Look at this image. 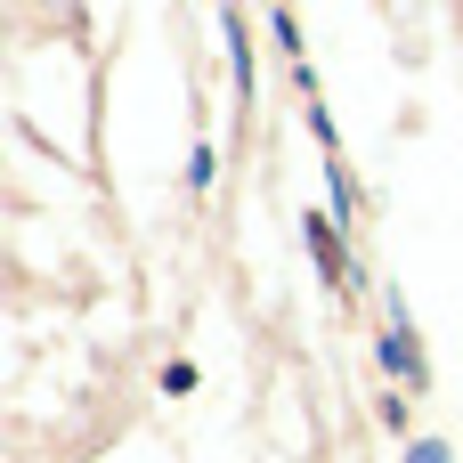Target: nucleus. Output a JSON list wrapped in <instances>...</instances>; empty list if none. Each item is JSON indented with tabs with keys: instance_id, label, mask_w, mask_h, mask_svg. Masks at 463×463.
<instances>
[{
	"instance_id": "obj_1",
	"label": "nucleus",
	"mask_w": 463,
	"mask_h": 463,
	"mask_svg": "<svg viewBox=\"0 0 463 463\" xmlns=\"http://www.w3.org/2000/svg\"><path fill=\"white\" fill-rule=\"evenodd\" d=\"M383 366H391V383H423V350H415V326H407V301L391 293V309H383Z\"/></svg>"
},
{
	"instance_id": "obj_2",
	"label": "nucleus",
	"mask_w": 463,
	"mask_h": 463,
	"mask_svg": "<svg viewBox=\"0 0 463 463\" xmlns=\"http://www.w3.org/2000/svg\"><path fill=\"white\" fill-rule=\"evenodd\" d=\"M301 236H309V252H317L326 285H350V252H342V228H334L326 212H309V220H301Z\"/></svg>"
},
{
	"instance_id": "obj_3",
	"label": "nucleus",
	"mask_w": 463,
	"mask_h": 463,
	"mask_svg": "<svg viewBox=\"0 0 463 463\" xmlns=\"http://www.w3.org/2000/svg\"><path fill=\"white\" fill-rule=\"evenodd\" d=\"M228 57H236V90L252 98V33H244V16L228 8Z\"/></svg>"
},
{
	"instance_id": "obj_4",
	"label": "nucleus",
	"mask_w": 463,
	"mask_h": 463,
	"mask_svg": "<svg viewBox=\"0 0 463 463\" xmlns=\"http://www.w3.org/2000/svg\"><path fill=\"white\" fill-rule=\"evenodd\" d=\"M163 391H171V399H179V391H195V366H187V358H171V366H163Z\"/></svg>"
},
{
	"instance_id": "obj_5",
	"label": "nucleus",
	"mask_w": 463,
	"mask_h": 463,
	"mask_svg": "<svg viewBox=\"0 0 463 463\" xmlns=\"http://www.w3.org/2000/svg\"><path fill=\"white\" fill-rule=\"evenodd\" d=\"M407 463H448V448H439V439H415V448H407Z\"/></svg>"
}]
</instances>
